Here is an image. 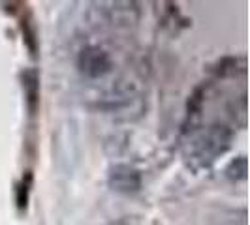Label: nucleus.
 <instances>
[{
  "label": "nucleus",
  "instance_id": "obj_1",
  "mask_svg": "<svg viewBox=\"0 0 250 225\" xmlns=\"http://www.w3.org/2000/svg\"><path fill=\"white\" fill-rule=\"evenodd\" d=\"M233 131L224 124H211L190 135L185 149L187 160L194 167H207L231 147Z\"/></svg>",
  "mask_w": 250,
  "mask_h": 225
},
{
  "label": "nucleus",
  "instance_id": "obj_2",
  "mask_svg": "<svg viewBox=\"0 0 250 225\" xmlns=\"http://www.w3.org/2000/svg\"><path fill=\"white\" fill-rule=\"evenodd\" d=\"M77 68L87 79H102L113 70L109 53L98 45H88L77 56Z\"/></svg>",
  "mask_w": 250,
  "mask_h": 225
},
{
  "label": "nucleus",
  "instance_id": "obj_3",
  "mask_svg": "<svg viewBox=\"0 0 250 225\" xmlns=\"http://www.w3.org/2000/svg\"><path fill=\"white\" fill-rule=\"evenodd\" d=\"M107 184L113 191L130 195L141 189V173L128 163H115L109 169Z\"/></svg>",
  "mask_w": 250,
  "mask_h": 225
},
{
  "label": "nucleus",
  "instance_id": "obj_4",
  "mask_svg": "<svg viewBox=\"0 0 250 225\" xmlns=\"http://www.w3.org/2000/svg\"><path fill=\"white\" fill-rule=\"evenodd\" d=\"M23 88H25V94H26L28 111L34 114L38 109V101H40V83H38L36 72L30 70V72L23 74Z\"/></svg>",
  "mask_w": 250,
  "mask_h": 225
},
{
  "label": "nucleus",
  "instance_id": "obj_5",
  "mask_svg": "<svg viewBox=\"0 0 250 225\" xmlns=\"http://www.w3.org/2000/svg\"><path fill=\"white\" fill-rule=\"evenodd\" d=\"M214 72L222 77H229V75H237V72H245V60L243 58H222L220 62L216 64Z\"/></svg>",
  "mask_w": 250,
  "mask_h": 225
},
{
  "label": "nucleus",
  "instance_id": "obj_6",
  "mask_svg": "<svg viewBox=\"0 0 250 225\" xmlns=\"http://www.w3.org/2000/svg\"><path fill=\"white\" fill-rule=\"evenodd\" d=\"M226 176L229 180H243L247 176V158L239 156L226 167Z\"/></svg>",
  "mask_w": 250,
  "mask_h": 225
},
{
  "label": "nucleus",
  "instance_id": "obj_7",
  "mask_svg": "<svg viewBox=\"0 0 250 225\" xmlns=\"http://www.w3.org/2000/svg\"><path fill=\"white\" fill-rule=\"evenodd\" d=\"M105 225H130V222L126 220V218H121V220H117V222H109V224Z\"/></svg>",
  "mask_w": 250,
  "mask_h": 225
}]
</instances>
